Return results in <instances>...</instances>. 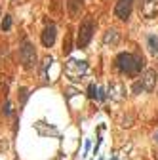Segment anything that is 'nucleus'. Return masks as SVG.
Instances as JSON below:
<instances>
[{
    "instance_id": "9",
    "label": "nucleus",
    "mask_w": 158,
    "mask_h": 160,
    "mask_svg": "<svg viewBox=\"0 0 158 160\" xmlns=\"http://www.w3.org/2000/svg\"><path fill=\"white\" fill-rule=\"evenodd\" d=\"M118 40H120V34L114 31V29H109V31L105 33V36H103V42H105L107 46H109V44H111V46L118 44Z\"/></svg>"
},
{
    "instance_id": "6",
    "label": "nucleus",
    "mask_w": 158,
    "mask_h": 160,
    "mask_svg": "<svg viewBox=\"0 0 158 160\" xmlns=\"http://www.w3.org/2000/svg\"><path fill=\"white\" fill-rule=\"evenodd\" d=\"M156 71L154 69H147L145 71V75H143L141 78V84H143V92H153L154 90V86H156Z\"/></svg>"
},
{
    "instance_id": "13",
    "label": "nucleus",
    "mask_w": 158,
    "mask_h": 160,
    "mask_svg": "<svg viewBox=\"0 0 158 160\" xmlns=\"http://www.w3.org/2000/svg\"><path fill=\"white\" fill-rule=\"evenodd\" d=\"M27 99H29V90L27 88H19V101H21V105H25Z\"/></svg>"
},
{
    "instance_id": "14",
    "label": "nucleus",
    "mask_w": 158,
    "mask_h": 160,
    "mask_svg": "<svg viewBox=\"0 0 158 160\" xmlns=\"http://www.w3.org/2000/svg\"><path fill=\"white\" fill-rule=\"evenodd\" d=\"M12 29V16H4L2 19V31H10Z\"/></svg>"
},
{
    "instance_id": "15",
    "label": "nucleus",
    "mask_w": 158,
    "mask_h": 160,
    "mask_svg": "<svg viewBox=\"0 0 158 160\" xmlns=\"http://www.w3.org/2000/svg\"><path fill=\"white\" fill-rule=\"evenodd\" d=\"M2 113H4V116H12V103H10V101H6V103H4Z\"/></svg>"
},
{
    "instance_id": "2",
    "label": "nucleus",
    "mask_w": 158,
    "mask_h": 160,
    "mask_svg": "<svg viewBox=\"0 0 158 160\" xmlns=\"http://www.w3.org/2000/svg\"><path fill=\"white\" fill-rule=\"evenodd\" d=\"M93 31H95V23L93 19H84L80 23V29H78V38H76V46L78 48H86L90 44L91 36H93Z\"/></svg>"
},
{
    "instance_id": "12",
    "label": "nucleus",
    "mask_w": 158,
    "mask_h": 160,
    "mask_svg": "<svg viewBox=\"0 0 158 160\" xmlns=\"http://www.w3.org/2000/svg\"><path fill=\"white\" fill-rule=\"evenodd\" d=\"M70 50H73V34L70 33H67V38H65V42H63V54H70Z\"/></svg>"
},
{
    "instance_id": "11",
    "label": "nucleus",
    "mask_w": 158,
    "mask_h": 160,
    "mask_svg": "<svg viewBox=\"0 0 158 160\" xmlns=\"http://www.w3.org/2000/svg\"><path fill=\"white\" fill-rule=\"evenodd\" d=\"M126 90H124V86L122 84H111V88H109V93H111V97H114V99H122V93H124Z\"/></svg>"
},
{
    "instance_id": "4",
    "label": "nucleus",
    "mask_w": 158,
    "mask_h": 160,
    "mask_svg": "<svg viewBox=\"0 0 158 160\" xmlns=\"http://www.w3.org/2000/svg\"><path fill=\"white\" fill-rule=\"evenodd\" d=\"M19 57H21V63H23L25 69H33L36 65V52H34V46L31 42H25L19 50Z\"/></svg>"
},
{
    "instance_id": "18",
    "label": "nucleus",
    "mask_w": 158,
    "mask_h": 160,
    "mask_svg": "<svg viewBox=\"0 0 158 160\" xmlns=\"http://www.w3.org/2000/svg\"><path fill=\"white\" fill-rule=\"evenodd\" d=\"M105 97H107V96H105V90H99V92H97V99H99V101H105Z\"/></svg>"
},
{
    "instance_id": "8",
    "label": "nucleus",
    "mask_w": 158,
    "mask_h": 160,
    "mask_svg": "<svg viewBox=\"0 0 158 160\" xmlns=\"http://www.w3.org/2000/svg\"><path fill=\"white\" fill-rule=\"evenodd\" d=\"M82 4H84V0H67L69 16L70 17H78V13H80V10H82Z\"/></svg>"
},
{
    "instance_id": "10",
    "label": "nucleus",
    "mask_w": 158,
    "mask_h": 160,
    "mask_svg": "<svg viewBox=\"0 0 158 160\" xmlns=\"http://www.w3.org/2000/svg\"><path fill=\"white\" fill-rule=\"evenodd\" d=\"M147 46H149V52L153 55H158V36L156 34H149L147 36Z\"/></svg>"
},
{
    "instance_id": "7",
    "label": "nucleus",
    "mask_w": 158,
    "mask_h": 160,
    "mask_svg": "<svg viewBox=\"0 0 158 160\" xmlns=\"http://www.w3.org/2000/svg\"><path fill=\"white\" fill-rule=\"evenodd\" d=\"M55 36H57V29L52 23V25H48L44 29V33H42V44H44L46 48H52L53 42H55Z\"/></svg>"
},
{
    "instance_id": "5",
    "label": "nucleus",
    "mask_w": 158,
    "mask_h": 160,
    "mask_svg": "<svg viewBox=\"0 0 158 160\" xmlns=\"http://www.w3.org/2000/svg\"><path fill=\"white\" fill-rule=\"evenodd\" d=\"M132 8H133V0H118L116 8H114V16L122 21H126L132 16Z\"/></svg>"
},
{
    "instance_id": "1",
    "label": "nucleus",
    "mask_w": 158,
    "mask_h": 160,
    "mask_svg": "<svg viewBox=\"0 0 158 160\" xmlns=\"http://www.w3.org/2000/svg\"><path fill=\"white\" fill-rule=\"evenodd\" d=\"M116 67L122 72H126L128 76H135V75H139V71L143 69V57L130 54V52H124L116 57Z\"/></svg>"
},
{
    "instance_id": "17",
    "label": "nucleus",
    "mask_w": 158,
    "mask_h": 160,
    "mask_svg": "<svg viewBox=\"0 0 158 160\" xmlns=\"http://www.w3.org/2000/svg\"><path fill=\"white\" fill-rule=\"evenodd\" d=\"M139 92H143V84H141V80H137V82L133 84V93H139Z\"/></svg>"
},
{
    "instance_id": "19",
    "label": "nucleus",
    "mask_w": 158,
    "mask_h": 160,
    "mask_svg": "<svg viewBox=\"0 0 158 160\" xmlns=\"http://www.w3.org/2000/svg\"><path fill=\"white\" fill-rule=\"evenodd\" d=\"M154 139H156V141H158V132H156V134H154Z\"/></svg>"
},
{
    "instance_id": "3",
    "label": "nucleus",
    "mask_w": 158,
    "mask_h": 160,
    "mask_svg": "<svg viewBox=\"0 0 158 160\" xmlns=\"http://www.w3.org/2000/svg\"><path fill=\"white\" fill-rule=\"evenodd\" d=\"M88 72V63L86 61H78V59H69L67 65H65V75L78 82V80H82V76Z\"/></svg>"
},
{
    "instance_id": "16",
    "label": "nucleus",
    "mask_w": 158,
    "mask_h": 160,
    "mask_svg": "<svg viewBox=\"0 0 158 160\" xmlns=\"http://www.w3.org/2000/svg\"><path fill=\"white\" fill-rule=\"evenodd\" d=\"M95 92H99V90L95 88V84H90V86H88V96H90V97H95Z\"/></svg>"
}]
</instances>
